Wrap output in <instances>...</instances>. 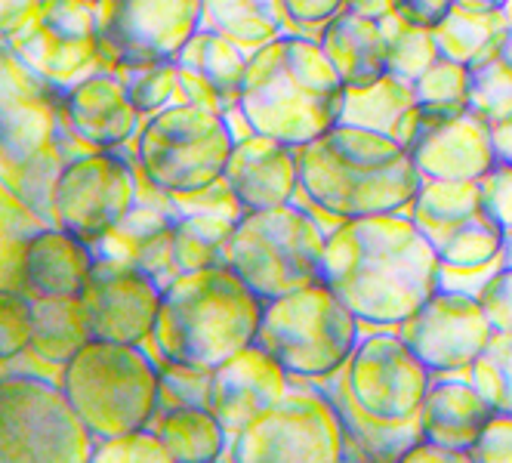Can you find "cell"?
I'll return each instance as SVG.
<instances>
[{
	"mask_svg": "<svg viewBox=\"0 0 512 463\" xmlns=\"http://www.w3.org/2000/svg\"><path fill=\"white\" fill-rule=\"evenodd\" d=\"M4 56H7V50H0V62H4Z\"/></svg>",
	"mask_w": 512,
	"mask_h": 463,
	"instance_id": "cell-16",
	"label": "cell"
},
{
	"mask_svg": "<svg viewBox=\"0 0 512 463\" xmlns=\"http://www.w3.org/2000/svg\"><path fill=\"white\" fill-rule=\"evenodd\" d=\"M93 460V433L62 383L13 374L0 380V463Z\"/></svg>",
	"mask_w": 512,
	"mask_h": 463,
	"instance_id": "cell-3",
	"label": "cell"
},
{
	"mask_svg": "<svg viewBox=\"0 0 512 463\" xmlns=\"http://www.w3.org/2000/svg\"><path fill=\"white\" fill-rule=\"evenodd\" d=\"M34 337V300L28 294L0 288V362L16 359L19 352L31 349Z\"/></svg>",
	"mask_w": 512,
	"mask_h": 463,
	"instance_id": "cell-13",
	"label": "cell"
},
{
	"mask_svg": "<svg viewBox=\"0 0 512 463\" xmlns=\"http://www.w3.org/2000/svg\"><path fill=\"white\" fill-rule=\"evenodd\" d=\"M223 158V124L195 105H179L155 115L139 136L142 170L167 192H192L210 183Z\"/></svg>",
	"mask_w": 512,
	"mask_h": 463,
	"instance_id": "cell-5",
	"label": "cell"
},
{
	"mask_svg": "<svg viewBox=\"0 0 512 463\" xmlns=\"http://www.w3.org/2000/svg\"><path fill=\"white\" fill-rule=\"evenodd\" d=\"M158 439L176 460H201L216 454V420L201 408H176L164 417Z\"/></svg>",
	"mask_w": 512,
	"mask_h": 463,
	"instance_id": "cell-12",
	"label": "cell"
},
{
	"mask_svg": "<svg viewBox=\"0 0 512 463\" xmlns=\"http://www.w3.org/2000/svg\"><path fill=\"white\" fill-rule=\"evenodd\" d=\"M4 41L34 78L68 90L93 75L102 56L96 0H41Z\"/></svg>",
	"mask_w": 512,
	"mask_h": 463,
	"instance_id": "cell-4",
	"label": "cell"
},
{
	"mask_svg": "<svg viewBox=\"0 0 512 463\" xmlns=\"http://www.w3.org/2000/svg\"><path fill=\"white\" fill-rule=\"evenodd\" d=\"M238 281L219 269L182 272L164 291L155 322V340L167 362L216 368L241 343L238 334Z\"/></svg>",
	"mask_w": 512,
	"mask_h": 463,
	"instance_id": "cell-2",
	"label": "cell"
},
{
	"mask_svg": "<svg viewBox=\"0 0 512 463\" xmlns=\"http://www.w3.org/2000/svg\"><path fill=\"white\" fill-rule=\"evenodd\" d=\"M38 4L41 0H0V38L16 31Z\"/></svg>",
	"mask_w": 512,
	"mask_h": 463,
	"instance_id": "cell-15",
	"label": "cell"
},
{
	"mask_svg": "<svg viewBox=\"0 0 512 463\" xmlns=\"http://www.w3.org/2000/svg\"><path fill=\"white\" fill-rule=\"evenodd\" d=\"M84 343H90V328L84 318L81 297H68V300L38 297V303H34L31 349L44 355L47 362L65 365Z\"/></svg>",
	"mask_w": 512,
	"mask_h": 463,
	"instance_id": "cell-11",
	"label": "cell"
},
{
	"mask_svg": "<svg viewBox=\"0 0 512 463\" xmlns=\"http://www.w3.org/2000/svg\"><path fill=\"white\" fill-rule=\"evenodd\" d=\"M167 448L152 433H121L112 439H99V448H93V460H167Z\"/></svg>",
	"mask_w": 512,
	"mask_h": 463,
	"instance_id": "cell-14",
	"label": "cell"
},
{
	"mask_svg": "<svg viewBox=\"0 0 512 463\" xmlns=\"http://www.w3.org/2000/svg\"><path fill=\"white\" fill-rule=\"evenodd\" d=\"M161 300V284L142 266L115 257L96 260L81 294L90 340L139 343L155 334Z\"/></svg>",
	"mask_w": 512,
	"mask_h": 463,
	"instance_id": "cell-8",
	"label": "cell"
},
{
	"mask_svg": "<svg viewBox=\"0 0 512 463\" xmlns=\"http://www.w3.org/2000/svg\"><path fill=\"white\" fill-rule=\"evenodd\" d=\"M201 7V0H96L99 50L130 65L173 59L195 38Z\"/></svg>",
	"mask_w": 512,
	"mask_h": 463,
	"instance_id": "cell-6",
	"label": "cell"
},
{
	"mask_svg": "<svg viewBox=\"0 0 512 463\" xmlns=\"http://www.w3.org/2000/svg\"><path fill=\"white\" fill-rule=\"evenodd\" d=\"M62 389L99 442L149 423L161 377L136 343L90 340L65 362Z\"/></svg>",
	"mask_w": 512,
	"mask_h": 463,
	"instance_id": "cell-1",
	"label": "cell"
},
{
	"mask_svg": "<svg viewBox=\"0 0 512 463\" xmlns=\"http://www.w3.org/2000/svg\"><path fill=\"white\" fill-rule=\"evenodd\" d=\"M139 112L127 84L105 71H93L65 90V118L71 130L96 149L121 146L136 130Z\"/></svg>",
	"mask_w": 512,
	"mask_h": 463,
	"instance_id": "cell-9",
	"label": "cell"
},
{
	"mask_svg": "<svg viewBox=\"0 0 512 463\" xmlns=\"http://www.w3.org/2000/svg\"><path fill=\"white\" fill-rule=\"evenodd\" d=\"M136 186L127 164L108 152H90L68 161L56 180L53 213L56 226L99 241L115 232L133 210Z\"/></svg>",
	"mask_w": 512,
	"mask_h": 463,
	"instance_id": "cell-7",
	"label": "cell"
},
{
	"mask_svg": "<svg viewBox=\"0 0 512 463\" xmlns=\"http://www.w3.org/2000/svg\"><path fill=\"white\" fill-rule=\"evenodd\" d=\"M93 266L96 257L90 251V241L62 226L38 229L34 235H28L22 251L25 291L34 297H81Z\"/></svg>",
	"mask_w": 512,
	"mask_h": 463,
	"instance_id": "cell-10",
	"label": "cell"
}]
</instances>
